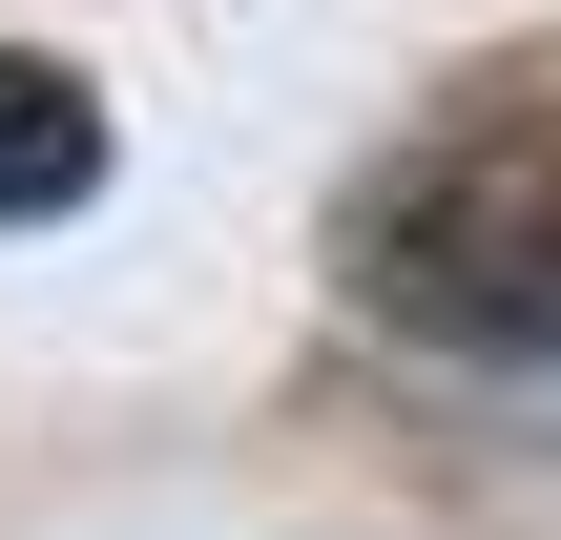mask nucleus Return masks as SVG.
<instances>
[{
	"mask_svg": "<svg viewBox=\"0 0 561 540\" xmlns=\"http://www.w3.org/2000/svg\"><path fill=\"white\" fill-rule=\"evenodd\" d=\"M354 291L437 354H561V146L541 125H479L437 166H396L354 208Z\"/></svg>",
	"mask_w": 561,
	"mask_h": 540,
	"instance_id": "1",
	"label": "nucleus"
},
{
	"mask_svg": "<svg viewBox=\"0 0 561 540\" xmlns=\"http://www.w3.org/2000/svg\"><path fill=\"white\" fill-rule=\"evenodd\" d=\"M104 187V104L42 62V42H0V229H62Z\"/></svg>",
	"mask_w": 561,
	"mask_h": 540,
	"instance_id": "2",
	"label": "nucleus"
}]
</instances>
